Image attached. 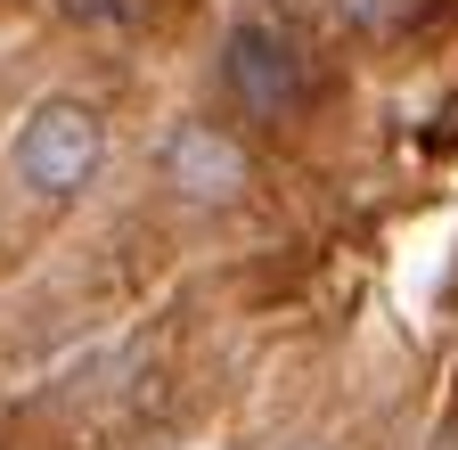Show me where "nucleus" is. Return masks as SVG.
Instances as JSON below:
<instances>
[{
  "mask_svg": "<svg viewBox=\"0 0 458 450\" xmlns=\"http://www.w3.org/2000/svg\"><path fill=\"white\" fill-rule=\"evenodd\" d=\"M98 156H106V140H98L90 106L82 98H41L17 123V140H9V173L33 197H82L98 181Z\"/></svg>",
  "mask_w": 458,
  "mask_h": 450,
  "instance_id": "1",
  "label": "nucleus"
},
{
  "mask_svg": "<svg viewBox=\"0 0 458 450\" xmlns=\"http://www.w3.org/2000/svg\"><path fill=\"white\" fill-rule=\"evenodd\" d=\"M221 82H229V98H238L246 115H262V123H286V115L303 106V90H311V74H303V58H295V41L270 33V25H238V33H229V49H221Z\"/></svg>",
  "mask_w": 458,
  "mask_h": 450,
  "instance_id": "2",
  "label": "nucleus"
},
{
  "mask_svg": "<svg viewBox=\"0 0 458 450\" xmlns=\"http://www.w3.org/2000/svg\"><path fill=\"white\" fill-rule=\"evenodd\" d=\"M156 164H164V181L181 197H197V205H229V197H246V181H254L246 148L229 132H213V123H172L164 148H156Z\"/></svg>",
  "mask_w": 458,
  "mask_h": 450,
  "instance_id": "3",
  "label": "nucleus"
},
{
  "mask_svg": "<svg viewBox=\"0 0 458 450\" xmlns=\"http://www.w3.org/2000/svg\"><path fill=\"white\" fill-rule=\"evenodd\" d=\"M66 25H131L140 17V0H49Z\"/></svg>",
  "mask_w": 458,
  "mask_h": 450,
  "instance_id": "4",
  "label": "nucleus"
},
{
  "mask_svg": "<svg viewBox=\"0 0 458 450\" xmlns=\"http://www.w3.org/2000/svg\"><path fill=\"white\" fill-rule=\"evenodd\" d=\"M344 17H360V25H377V17H393V0H335Z\"/></svg>",
  "mask_w": 458,
  "mask_h": 450,
  "instance_id": "5",
  "label": "nucleus"
},
{
  "mask_svg": "<svg viewBox=\"0 0 458 450\" xmlns=\"http://www.w3.org/2000/svg\"><path fill=\"white\" fill-rule=\"evenodd\" d=\"M295 450H327V442H295Z\"/></svg>",
  "mask_w": 458,
  "mask_h": 450,
  "instance_id": "6",
  "label": "nucleus"
}]
</instances>
